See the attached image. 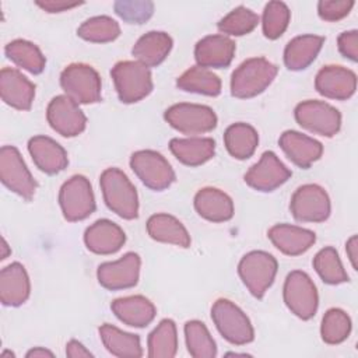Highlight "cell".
I'll use <instances>...</instances> for the list:
<instances>
[{
    "label": "cell",
    "mask_w": 358,
    "mask_h": 358,
    "mask_svg": "<svg viewBox=\"0 0 358 358\" xmlns=\"http://www.w3.org/2000/svg\"><path fill=\"white\" fill-rule=\"evenodd\" d=\"M105 204L109 210L124 220H134L138 215V197L136 187L126 173L117 168H108L99 178Z\"/></svg>",
    "instance_id": "obj_1"
},
{
    "label": "cell",
    "mask_w": 358,
    "mask_h": 358,
    "mask_svg": "<svg viewBox=\"0 0 358 358\" xmlns=\"http://www.w3.org/2000/svg\"><path fill=\"white\" fill-rule=\"evenodd\" d=\"M277 66L264 57H252L239 64L231 76V94L246 99L262 94L275 78Z\"/></svg>",
    "instance_id": "obj_2"
},
{
    "label": "cell",
    "mask_w": 358,
    "mask_h": 358,
    "mask_svg": "<svg viewBox=\"0 0 358 358\" xmlns=\"http://www.w3.org/2000/svg\"><path fill=\"white\" fill-rule=\"evenodd\" d=\"M110 76L117 96L123 103L138 102L152 91L151 71L137 60H123L116 63L110 70Z\"/></svg>",
    "instance_id": "obj_3"
},
{
    "label": "cell",
    "mask_w": 358,
    "mask_h": 358,
    "mask_svg": "<svg viewBox=\"0 0 358 358\" xmlns=\"http://www.w3.org/2000/svg\"><path fill=\"white\" fill-rule=\"evenodd\" d=\"M211 319L220 334L235 345L249 344L255 338L252 323L246 313L234 302L220 298L211 308Z\"/></svg>",
    "instance_id": "obj_4"
},
{
    "label": "cell",
    "mask_w": 358,
    "mask_h": 358,
    "mask_svg": "<svg viewBox=\"0 0 358 358\" xmlns=\"http://www.w3.org/2000/svg\"><path fill=\"white\" fill-rule=\"evenodd\" d=\"M277 267L278 264L273 255L263 250H253L241 259L238 273L249 292L255 298L262 299L275 278Z\"/></svg>",
    "instance_id": "obj_5"
},
{
    "label": "cell",
    "mask_w": 358,
    "mask_h": 358,
    "mask_svg": "<svg viewBox=\"0 0 358 358\" xmlns=\"http://www.w3.org/2000/svg\"><path fill=\"white\" fill-rule=\"evenodd\" d=\"M60 85L66 95L77 103H95L101 101V77L88 64H69L60 74Z\"/></svg>",
    "instance_id": "obj_6"
},
{
    "label": "cell",
    "mask_w": 358,
    "mask_h": 358,
    "mask_svg": "<svg viewBox=\"0 0 358 358\" xmlns=\"http://www.w3.org/2000/svg\"><path fill=\"white\" fill-rule=\"evenodd\" d=\"M59 204L64 218L70 222L88 218L95 211V199L90 180L83 175L71 176L60 187Z\"/></svg>",
    "instance_id": "obj_7"
},
{
    "label": "cell",
    "mask_w": 358,
    "mask_h": 358,
    "mask_svg": "<svg viewBox=\"0 0 358 358\" xmlns=\"http://www.w3.org/2000/svg\"><path fill=\"white\" fill-rule=\"evenodd\" d=\"M165 120L175 130L196 136L208 133L217 126V115L210 106L197 103H176L168 108L164 113Z\"/></svg>",
    "instance_id": "obj_8"
},
{
    "label": "cell",
    "mask_w": 358,
    "mask_h": 358,
    "mask_svg": "<svg viewBox=\"0 0 358 358\" xmlns=\"http://www.w3.org/2000/svg\"><path fill=\"white\" fill-rule=\"evenodd\" d=\"M284 302L299 319L309 320L317 310V291L310 277L299 270L291 271L284 282Z\"/></svg>",
    "instance_id": "obj_9"
},
{
    "label": "cell",
    "mask_w": 358,
    "mask_h": 358,
    "mask_svg": "<svg viewBox=\"0 0 358 358\" xmlns=\"http://www.w3.org/2000/svg\"><path fill=\"white\" fill-rule=\"evenodd\" d=\"M130 166L137 178L151 190L161 192L175 182V172L166 158L152 150L136 151L130 157Z\"/></svg>",
    "instance_id": "obj_10"
},
{
    "label": "cell",
    "mask_w": 358,
    "mask_h": 358,
    "mask_svg": "<svg viewBox=\"0 0 358 358\" xmlns=\"http://www.w3.org/2000/svg\"><path fill=\"white\" fill-rule=\"evenodd\" d=\"M294 115L299 126L324 137H333L341 127L340 112L322 101H303L296 105Z\"/></svg>",
    "instance_id": "obj_11"
},
{
    "label": "cell",
    "mask_w": 358,
    "mask_h": 358,
    "mask_svg": "<svg viewBox=\"0 0 358 358\" xmlns=\"http://www.w3.org/2000/svg\"><path fill=\"white\" fill-rule=\"evenodd\" d=\"M0 179L7 189L25 200H31L35 194L36 182L20 151L13 145H3L0 150Z\"/></svg>",
    "instance_id": "obj_12"
},
{
    "label": "cell",
    "mask_w": 358,
    "mask_h": 358,
    "mask_svg": "<svg viewBox=\"0 0 358 358\" xmlns=\"http://www.w3.org/2000/svg\"><path fill=\"white\" fill-rule=\"evenodd\" d=\"M289 210L296 221L323 222L330 215V199L319 185H302L294 192Z\"/></svg>",
    "instance_id": "obj_13"
},
{
    "label": "cell",
    "mask_w": 358,
    "mask_h": 358,
    "mask_svg": "<svg viewBox=\"0 0 358 358\" xmlns=\"http://www.w3.org/2000/svg\"><path fill=\"white\" fill-rule=\"evenodd\" d=\"M46 119L50 127L63 137H76L85 130L87 117L67 95L55 96L46 109Z\"/></svg>",
    "instance_id": "obj_14"
},
{
    "label": "cell",
    "mask_w": 358,
    "mask_h": 358,
    "mask_svg": "<svg viewBox=\"0 0 358 358\" xmlns=\"http://www.w3.org/2000/svg\"><path fill=\"white\" fill-rule=\"evenodd\" d=\"M140 266V256L134 252H129L116 262L99 264L96 277L99 284L110 291L131 288L138 281Z\"/></svg>",
    "instance_id": "obj_15"
},
{
    "label": "cell",
    "mask_w": 358,
    "mask_h": 358,
    "mask_svg": "<svg viewBox=\"0 0 358 358\" xmlns=\"http://www.w3.org/2000/svg\"><path fill=\"white\" fill-rule=\"evenodd\" d=\"M291 171L273 151L262 154L257 164L245 173V182L259 192H273L291 178Z\"/></svg>",
    "instance_id": "obj_16"
},
{
    "label": "cell",
    "mask_w": 358,
    "mask_h": 358,
    "mask_svg": "<svg viewBox=\"0 0 358 358\" xmlns=\"http://www.w3.org/2000/svg\"><path fill=\"white\" fill-rule=\"evenodd\" d=\"M315 88L326 98L344 101L354 95L357 90V76L343 66H324L316 74Z\"/></svg>",
    "instance_id": "obj_17"
},
{
    "label": "cell",
    "mask_w": 358,
    "mask_h": 358,
    "mask_svg": "<svg viewBox=\"0 0 358 358\" xmlns=\"http://www.w3.org/2000/svg\"><path fill=\"white\" fill-rule=\"evenodd\" d=\"M235 42L225 35H208L194 46V57L200 67H228L235 55Z\"/></svg>",
    "instance_id": "obj_18"
},
{
    "label": "cell",
    "mask_w": 358,
    "mask_h": 358,
    "mask_svg": "<svg viewBox=\"0 0 358 358\" xmlns=\"http://www.w3.org/2000/svg\"><path fill=\"white\" fill-rule=\"evenodd\" d=\"M1 99L18 110H28L35 98V85L15 69L4 67L0 71Z\"/></svg>",
    "instance_id": "obj_19"
},
{
    "label": "cell",
    "mask_w": 358,
    "mask_h": 358,
    "mask_svg": "<svg viewBox=\"0 0 358 358\" xmlns=\"http://www.w3.org/2000/svg\"><path fill=\"white\" fill-rule=\"evenodd\" d=\"M278 144L288 159L302 169H308L323 152L322 143L295 130L284 131L280 136Z\"/></svg>",
    "instance_id": "obj_20"
},
{
    "label": "cell",
    "mask_w": 358,
    "mask_h": 358,
    "mask_svg": "<svg viewBox=\"0 0 358 358\" xmlns=\"http://www.w3.org/2000/svg\"><path fill=\"white\" fill-rule=\"evenodd\" d=\"M84 242L92 253L112 255L124 245L126 235L117 224L109 220H98L85 229Z\"/></svg>",
    "instance_id": "obj_21"
},
{
    "label": "cell",
    "mask_w": 358,
    "mask_h": 358,
    "mask_svg": "<svg viewBox=\"0 0 358 358\" xmlns=\"http://www.w3.org/2000/svg\"><path fill=\"white\" fill-rule=\"evenodd\" d=\"M28 151L34 164L48 175L59 173L69 164L66 150L57 141L46 136H35L29 138Z\"/></svg>",
    "instance_id": "obj_22"
},
{
    "label": "cell",
    "mask_w": 358,
    "mask_h": 358,
    "mask_svg": "<svg viewBox=\"0 0 358 358\" xmlns=\"http://www.w3.org/2000/svg\"><path fill=\"white\" fill-rule=\"evenodd\" d=\"M267 235L273 245L288 256L302 255L316 242L315 232L289 224H277L268 229Z\"/></svg>",
    "instance_id": "obj_23"
},
{
    "label": "cell",
    "mask_w": 358,
    "mask_h": 358,
    "mask_svg": "<svg viewBox=\"0 0 358 358\" xmlns=\"http://www.w3.org/2000/svg\"><path fill=\"white\" fill-rule=\"evenodd\" d=\"M29 291V277L22 264L14 262L0 271V299L3 305H22L28 299Z\"/></svg>",
    "instance_id": "obj_24"
},
{
    "label": "cell",
    "mask_w": 358,
    "mask_h": 358,
    "mask_svg": "<svg viewBox=\"0 0 358 358\" xmlns=\"http://www.w3.org/2000/svg\"><path fill=\"white\" fill-rule=\"evenodd\" d=\"M194 208L211 222H225L234 217L232 199L215 187H203L194 196Z\"/></svg>",
    "instance_id": "obj_25"
},
{
    "label": "cell",
    "mask_w": 358,
    "mask_h": 358,
    "mask_svg": "<svg viewBox=\"0 0 358 358\" xmlns=\"http://www.w3.org/2000/svg\"><path fill=\"white\" fill-rule=\"evenodd\" d=\"M115 316L127 326L144 327L155 317V306L143 295L117 298L110 305Z\"/></svg>",
    "instance_id": "obj_26"
},
{
    "label": "cell",
    "mask_w": 358,
    "mask_h": 358,
    "mask_svg": "<svg viewBox=\"0 0 358 358\" xmlns=\"http://www.w3.org/2000/svg\"><path fill=\"white\" fill-rule=\"evenodd\" d=\"M169 150L182 164L187 166H199L214 157L215 141L210 137L172 138Z\"/></svg>",
    "instance_id": "obj_27"
},
{
    "label": "cell",
    "mask_w": 358,
    "mask_h": 358,
    "mask_svg": "<svg viewBox=\"0 0 358 358\" xmlns=\"http://www.w3.org/2000/svg\"><path fill=\"white\" fill-rule=\"evenodd\" d=\"M172 49V38L161 31H150L134 43L131 53L147 67L159 66Z\"/></svg>",
    "instance_id": "obj_28"
},
{
    "label": "cell",
    "mask_w": 358,
    "mask_h": 358,
    "mask_svg": "<svg viewBox=\"0 0 358 358\" xmlns=\"http://www.w3.org/2000/svg\"><path fill=\"white\" fill-rule=\"evenodd\" d=\"M324 43L323 36L301 35L288 42L284 49V63L287 69L299 71L306 69L319 55Z\"/></svg>",
    "instance_id": "obj_29"
},
{
    "label": "cell",
    "mask_w": 358,
    "mask_h": 358,
    "mask_svg": "<svg viewBox=\"0 0 358 358\" xmlns=\"http://www.w3.org/2000/svg\"><path fill=\"white\" fill-rule=\"evenodd\" d=\"M147 232L157 242L171 243L180 248L190 246L189 232L178 218L169 214L161 213L151 215L147 221Z\"/></svg>",
    "instance_id": "obj_30"
},
{
    "label": "cell",
    "mask_w": 358,
    "mask_h": 358,
    "mask_svg": "<svg viewBox=\"0 0 358 358\" xmlns=\"http://www.w3.org/2000/svg\"><path fill=\"white\" fill-rule=\"evenodd\" d=\"M99 336L106 350L115 357L138 358L143 355L140 337L137 334L126 333L113 324H102Z\"/></svg>",
    "instance_id": "obj_31"
},
{
    "label": "cell",
    "mask_w": 358,
    "mask_h": 358,
    "mask_svg": "<svg viewBox=\"0 0 358 358\" xmlns=\"http://www.w3.org/2000/svg\"><path fill=\"white\" fill-rule=\"evenodd\" d=\"M224 144L234 158L248 159L259 144V134L248 123H234L224 133Z\"/></svg>",
    "instance_id": "obj_32"
},
{
    "label": "cell",
    "mask_w": 358,
    "mask_h": 358,
    "mask_svg": "<svg viewBox=\"0 0 358 358\" xmlns=\"http://www.w3.org/2000/svg\"><path fill=\"white\" fill-rule=\"evenodd\" d=\"M176 87L186 92L217 96L221 92V80L211 70L193 66L176 80Z\"/></svg>",
    "instance_id": "obj_33"
},
{
    "label": "cell",
    "mask_w": 358,
    "mask_h": 358,
    "mask_svg": "<svg viewBox=\"0 0 358 358\" xmlns=\"http://www.w3.org/2000/svg\"><path fill=\"white\" fill-rule=\"evenodd\" d=\"M4 53L18 67H22L24 70L32 74H41L45 70V64H46L45 56L42 55L39 48L29 41H25V39L11 41L10 43L6 45Z\"/></svg>",
    "instance_id": "obj_34"
},
{
    "label": "cell",
    "mask_w": 358,
    "mask_h": 358,
    "mask_svg": "<svg viewBox=\"0 0 358 358\" xmlns=\"http://www.w3.org/2000/svg\"><path fill=\"white\" fill-rule=\"evenodd\" d=\"M178 351L176 324L171 319H164L148 336L150 358H172Z\"/></svg>",
    "instance_id": "obj_35"
},
{
    "label": "cell",
    "mask_w": 358,
    "mask_h": 358,
    "mask_svg": "<svg viewBox=\"0 0 358 358\" xmlns=\"http://www.w3.org/2000/svg\"><path fill=\"white\" fill-rule=\"evenodd\" d=\"M186 347L194 358H214L217 355L215 341L208 329L200 320H189L185 324Z\"/></svg>",
    "instance_id": "obj_36"
},
{
    "label": "cell",
    "mask_w": 358,
    "mask_h": 358,
    "mask_svg": "<svg viewBox=\"0 0 358 358\" xmlns=\"http://www.w3.org/2000/svg\"><path fill=\"white\" fill-rule=\"evenodd\" d=\"M77 35L88 42L106 43L115 41L120 35V27L108 15H96L84 21L78 27Z\"/></svg>",
    "instance_id": "obj_37"
},
{
    "label": "cell",
    "mask_w": 358,
    "mask_h": 358,
    "mask_svg": "<svg viewBox=\"0 0 358 358\" xmlns=\"http://www.w3.org/2000/svg\"><path fill=\"white\" fill-rule=\"evenodd\" d=\"M313 268L326 284L336 285L348 281V274L341 264L338 253L331 246L323 248L316 253L313 257Z\"/></svg>",
    "instance_id": "obj_38"
},
{
    "label": "cell",
    "mask_w": 358,
    "mask_h": 358,
    "mask_svg": "<svg viewBox=\"0 0 358 358\" xmlns=\"http://www.w3.org/2000/svg\"><path fill=\"white\" fill-rule=\"evenodd\" d=\"M350 331L351 319L344 310L338 308H331L324 313L320 326V334L324 343L340 344L344 340H347Z\"/></svg>",
    "instance_id": "obj_39"
},
{
    "label": "cell",
    "mask_w": 358,
    "mask_h": 358,
    "mask_svg": "<svg viewBox=\"0 0 358 358\" xmlns=\"http://www.w3.org/2000/svg\"><path fill=\"white\" fill-rule=\"evenodd\" d=\"M259 24V15L252 10L239 6L228 13L218 22V31L232 36H242L252 32Z\"/></svg>",
    "instance_id": "obj_40"
},
{
    "label": "cell",
    "mask_w": 358,
    "mask_h": 358,
    "mask_svg": "<svg viewBox=\"0 0 358 358\" xmlns=\"http://www.w3.org/2000/svg\"><path fill=\"white\" fill-rule=\"evenodd\" d=\"M291 11L282 1H270L266 4L262 18L263 34L268 39L280 38L289 22Z\"/></svg>",
    "instance_id": "obj_41"
},
{
    "label": "cell",
    "mask_w": 358,
    "mask_h": 358,
    "mask_svg": "<svg viewBox=\"0 0 358 358\" xmlns=\"http://www.w3.org/2000/svg\"><path fill=\"white\" fill-rule=\"evenodd\" d=\"M115 13L129 24H143L151 18L154 4L144 0H119L113 4Z\"/></svg>",
    "instance_id": "obj_42"
},
{
    "label": "cell",
    "mask_w": 358,
    "mask_h": 358,
    "mask_svg": "<svg viewBox=\"0 0 358 358\" xmlns=\"http://www.w3.org/2000/svg\"><path fill=\"white\" fill-rule=\"evenodd\" d=\"M352 7V0H320L317 3V14L324 21H338L347 17Z\"/></svg>",
    "instance_id": "obj_43"
},
{
    "label": "cell",
    "mask_w": 358,
    "mask_h": 358,
    "mask_svg": "<svg viewBox=\"0 0 358 358\" xmlns=\"http://www.w3.org/2000/svg\"><path fill=\"white\" fill-rule=\"evenodd\" d=\"M338 50L340 53L350 59L351 62L358 60V32L355 29L345 31L338 36Z\"/></svg>",
    "instance_id": "obj_44"
},
{
    "label": "cell",
    "mask_w": 358,
    "mask_h": 358,
    "mask_svg": "<svg viewBox=\"0 0 358 358\" xmlns=\"http://www.w3.org/2000/svg\"><path fill=\"white\" fill-rule=\"evenodd\" d=\"M35 3L36 6H39L42 10L48 13H62L83 4V1H66V0H45V1L38 0Z\"/></svg>",
    "instance_id": "obj_45"
},
{
    "label": "cell",
    "mask_w": 358,
    "mask_h": 358,
    "mask_svg": "<svg viewBox=\"0 0 358 358\" xmlns=\"http://www.w3.org/2000/svg\"><path fill=\"white\" fill-rule=\"evenodd\" d=\"M66 355L70 358H83V357H92V352L87 350L80 341L70 340L66 345Z\"/></svg>",
    "instance_id": "obj_46"
},
{
    "label": "cell",
    "mask_w": 358,
    "mask_h": 358,
    "mask_svg": "<svg viewBox=\"0 0 358 358\" xmlns=\"http://www.w3.org/2000/svg\"><path fill=\"white\" fill-rule=\"evenodd\" d=\"M347 255L348 259L354 267V270H357V257H358V239L357 235H352L348 241H347Z\"/></svg>",
    "instance_id": "obj_47"
},
{
    "label": "cell",
    "mask_w": 358,
    "mask_h": 358,
    "mask_svg": "<svg viewBox=\"0 0 358 358\" xmlns=\"http://www.w3.org/2000/svg\"><path fill=\"white\" fill-rule=\"evenodd\" d=\"M39 357H53V352L41 347H36L27 352V358H39Z\"/></svg>",
    "instance_id": "obj_48"
},
{
    "label": "cell",
    "mask_w": 358,
    "mask_h": 358,
    "mask_svg": "<svg viewBox=\"0 0 358 358\" xmlns=\"http://www.w3.org/2000/svg\"><path fill=\"white\" fill-rule=\"evenodd\" d=\"M1 242H3V246H1V248H3L1 260H4V259L8 256V252H10V250H8V245H7V242H6V239H4V238H3V241H1Z\"/></svg>",
    "instance_id": "obj_49"
},
{
    "label": "cell",
    "mask_w": 358,
    "mask_h": 358,
    "mask_svg": "<svg viewBox=\"0 0 358 358\" xmlns=\"http://www.w3.org/2000/svg\"><path fill=\"white\" fill-rule=\"evenodd\" d=\"M6 357H14V354H13V352H10V351H4V352H1V358H6Z\"/></svg>",
    "instance_id": "obj_50"
}]
</instances>
